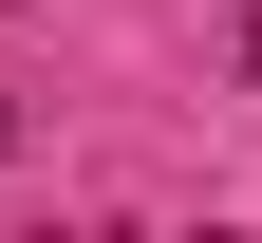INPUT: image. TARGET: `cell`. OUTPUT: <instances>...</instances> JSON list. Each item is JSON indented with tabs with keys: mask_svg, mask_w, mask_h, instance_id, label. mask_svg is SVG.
Wrapping results in <instances>:
<instances>
[{
	"mask_svg": "<svg viewBox=\"0 0 262 243\" xmlns=\"http://www.w3.org/2000/svg\"><path fill=\"white\" fill-rule=\"evenodd\" d=\"M244 75H262V0H244Z\"/></svg>",
	"mask_w": 262,
	"mask_h": 243,
	"instance_id": "obj_1",
	"label": "cell"
},
{
	"mask_svg": "<svg viewBox=\"0 0 262 243\" xmlns=\"http://www.w3.org/2000/svg\"><path fill=\"white\" fill-rule=\"evenodd\" d=\"M0 150H19V113H0Z\"/></svg>",
	"mask_w": 262,
	"mask_h": 243,
	"instance_id": "obj_2",
	"label": "cell"
}]
</instances>
